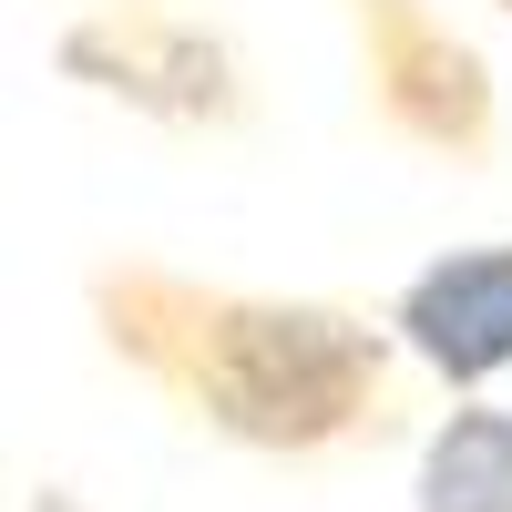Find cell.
<instances>
[{"label": "cell", "mask_w": 512, "mask_h": 512, "mask_svg": "<svg viewBox=\"0 0 512 512\" xmlns=\"http://www.w3.org/2000/svg\"><path fill=\"white\" fill-rule=\"evenodd\" d=\"M113 338L164 390H185L216 431L267 451H318L379 400V328L338 308H267V297H185L164 277L113 287Z\"/></svg>", "instance_id": "6da1fadb"}, {"label": "cell", "mask_w": 512, "mask_h": 512, "mask_svg": "<svg viewBox=\"0 0 512 512\" xmlns=\"http://www.w3.org/2000/svg\"><path fill=\"white\" fill-rule=\"evenodd\" d=\"M400 338L441 379H492L512 369V246H461L400 287Z\"/></svg>", "instance_id": "7a4b0ae2"}, {"label": "cell", "mask_w": 512, "mask_h": 512, "mask_svg": "<svg viewBox=\"0 0 512 512\" xmlns=\"http://www.w3.org/2000/svg\"><path fill=\"white\" fill-rule=\"evenodd\" d=\"M359 21H369V52H379V93H390V113L410 123V134H431V144H472L482 113H492L482 62L461 52L431 11H410V0H359Z\"/></svg>", "instance_id": "3957f363"}, {"label": "cell", "mask_w": 512, "mask_h": 512, "mask_svg": "<svg viewBox=\"0 0 512 512\" xmlns=\"http://www.w3.org/2000/svg\"><path fill=\"white\" fill-rule=\"evenodd\" d=\"M72 72H113V93H134L154 113H226V52L195 31H72L62 41Z\"/></svg>", "instance_id": "277c9868"}, {"label": "cell", "mask_w": 512, "mask_h": 512, "mask_svg": "<svg viewBox=\"0 0 512 512\" xmlns=\"http://www.w3.org/2000/svg\"><path fill=\"white\" fill-rule=\"evenodd\" d=\"M410 492L420 512H512V410H451Z\"/></svg>", "instance_id": "5b68a950"}, {"label": "cell", "mask_w": 512, "mask_h": 512, "mask_svg": "<svg viewBox=\"0 0 512 512\" xmlns=\"http://www.w3.org/2000/svg\"><path fill=\"white\" fill-rule=\"evenodd\" d=\"M31 512H82V502H72V492H41V502H31Z\"/></svg>", "instance_id": "8992f818"}]
</instances>
